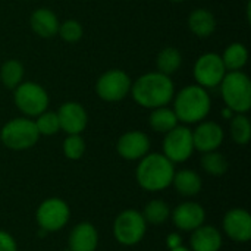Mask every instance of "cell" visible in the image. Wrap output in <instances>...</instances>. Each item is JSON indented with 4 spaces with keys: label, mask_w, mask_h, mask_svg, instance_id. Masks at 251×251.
Instances as JSON below:
<instances>
[{
    "label": "cell",
    "mask_w": 251,
    "mask_h": 251,
    "mask_svg": "<svg viewBox=\"0 0 251 251\" xmlns=\"http://www.w3.org/2000/svg\"><path fill=\"white\" fill-rule=\"evenodd\" d=\"M129 94L138 106L153 110L168 106L172 101L175 96V85L169 75L154 71L138 76L132 82Z\"/></svg>",
    "instance_id": "6da1fadb"
},
{
    "label": "cell",
    "mask_w": 251,
    "mask_h": 251,
    "mask_svg": "<svg viewBox=\"0 0 251 251\" xmlns=\"http://www.w3.org/2000/svg\"><path fill=\"white\" fill-rule=\"evenodd\" d=\"M175 163L163 153H147L138 160L135 178L138 185L146 191H163L172 185Z\"/></svg>",
    "instance_id": "7a4b0ae2"
},
{
    "label": "cell",
    "mask_w": 251,
    "mask_h": 251,
    "mask_svg": "<svg viewBox=\"0 0 251 251\" xmlns=\"http://www.w3.org/2000/svg\"><path fill=\"white\" fill-rule=\"evenodd\" d=\"M174 112L182 124H199L207 118L212 109V99L206 88L194 84L187 85L174 96Z\"/></svg>",
    "instance_id": "3957f363"
},
{
    "label": "cell",
    "mask_w": 251,
    "mask_h": 251,
    "mask_svg": "<svg viewBox=\"0 0 251 251\" xmlns=\"http://www.w3.org/2000/svg\"><path fill=\"white\" fill-rule=\"evenodd\" d=\"M226 107L234 113H247L251 109V81L243 71H229L219 84Z\"/></svg>",
    "instance_id": "277c9868"
},
{
    "label": "cell",
    "mask_w": 251,
    "mask_h": 251,
    "mask_svg": "<svg viewBox=\"0 0 251 251\" xmlns=\"http://www.w3.org/2000/svg\"><path fill=\"white\" fill-rule=\"evenodd\" d=\"M40 140L35 122L29 118H15L0 129L1 144L13 151H24L34 147Z\"/></svg>",
    "instance_id": "5b68a950"
},
{
    "label": "cell",
    "mask_w": 251,
    "mask_h": 251,
    "mask_svg": "<svg viewBox=\"0 0 251 251\" xmlns=\"http://www.w3.org/2000/svg\"><path fill=\"white\" fill-rule=\"evenodd\" d=\"M15 106L26 118H37L49 107V94L47 91L34 81H22L13 90Z\"/></svg>",
    "instance_id": "8992f818"
},
{
    "label": "cell",
    "mask_w": 251,
    "mask_h": 251,
    "mask_svg": "<svg viewBox=\"0 0 251 251\" xmlns=\"http://www.w3.org/2000/svg\"><path fill=\"white\" fill-rule=\"evenodd\" d=\"M146 232H147V224L141 212L134 209H126L121 212L113 222L115 240L125 247H132L141 243Z\"/></svg>",
    "instance_id": "52a82bcc"
},
{
    "label": "cell",
    "mask_w": 251,
    "mask_h": 251,
    "mask_svg": "<svg viewBox=\"0 0 251 251\" xmlns=\"http://www.w3.org/2000/svg\"><path fill=\"white\" fill-rule=\"evenodd\" d=\"M71 219V209L68 203L59 197L44 200L35 212V221L44 232H59Z\"/></svg>",
    "instance_id": "ba28073f"
},
{
    "label": "cell",
    "mask_w": 251,
    "mask_h": 251,
    "mask_svg": "<svg viewBox=\"0 0 251 251\" xmlns=\"http://www.w3.org/2000/svg\"><path fill=\"white\" fill-rule=\"evenodd\" d=\"M132 79L122 69H109L96 82V94L107 103L124 100L131 93Z\"/></svg>",
    "instance_id": "9c48e42d"
},
{
    "label": "cell",
    "mask_w": 251,
    "mask_h": 251,
    "mask_svg": "<svg viewBox=\"0 0 251 251\" xmlns=\"http://www.w3.org/2000/svg\"><path fill=\"white\" fill-rule=\"evenodd\" d=\"M163 154L172 163H184L194 153L193 129L185 125H176L174 129L165 134L163 138Z\"/></svg>",
    "instance_id": "30bf717a"
},
{
    "label": "cell",
    "mask_w": 251,
    "mask_h": 251,
    "mask_svg": "<svg viewBox=\"0 0 251 251\" xmlns=\"http://www.w3.org/2000/svg\"><path fill=\"white\" fill-rule=\"evenodd\" d=\"M226 72L228 71L222 62L221 54L213 53V51L199 56V59L194 63V69H193L194 79H196L197 85H200L206 90L219 87V84L222 82Z\"/></svg>",
    "instance_id": "8fae6325"
},
{
    "label": "cell",
    "mask_w": 251,
    "mask_h": 251,
    "mask_svg": "<svg viewBox=\"0 0 251 251\" xmlns=\"http://www.w3.org/2000/svg\"><path fill=\"white\" fill-rule=\"evenodd\" d=\"M150 138L143 131H128L122 134L116 143L118 154L128 162L140 160L150 151Z\"/></svg>",
    "instance_id": "7c38bea8"
},
{
    "label": "cell",
    "mask_w": 251,
    "mask_h": 251,
    "mask_svg": "<svg viewBox=\"0 0 251 251\" xmlns=\"http://www.w3.org/2000/svg\"><path fill=\"white\" fill-rule=\"evenodd\" d=\"M60 124V131L68 135L82 134L88 125V113L85 107L78 101H66L56 112Z\"/></svg>",
    "instance_id": "4fadbf2b"
},
{
    "label": "cell",
    "mask_w": 251,
    "mask_h": 251,
    "mask_svg": "<svg viewBox=\"0 0 251 251\" xmlns=\"http://www.w3.org/2000/svg\"><path fill=\"white\" fill-rule=\"evenodd\" d=\"M224 232L235 243L246 244L251 240V216L246 209H231L222 221Z\"/></svg>",
    "instance_id": "5bb4252c"
},
{
    "label": "cell",
    "mask_w": 251,
    "mask_h": 251,
    "mask_svg": "<svg viewBox=\"0 0 251 251\" xmlns=\"http://www.w3.org/2000/svg\"><path fill=\"white\" fill-rule=\"evenodd\" d=\"M225 138L224 128L213 121H201L193 131L194 150L200 153H209L218 150Z\"/></svg>",
    "instance_id": "9a60e30c"
},
{
    "label": "cell",
    "mask_w": 251,
    "mask_h": 251,
    "mask_svg": "<svg viewBox=\"0 0 251 251\" xmlns=\"http://www.w3.org/2000/svg\"><path fill=\"white\" fill-rule=\"evenodd\" d=\"M174 225L184 232H193L199 226L204 225L206 210L196 201H185L178 204L171 213Z\"/></svg>",
    "instance_id": "2e32d148"
},
{
    "label": "cell",
    "mask_w": 251,
    "mask_h": 251,
    "mask_svg": "<svg viewBox=\"0 0 251 251\" xmlns=\"http://www.w3.org/2000/svg\"><path fill=\"white\" fill-rule=\"evenodd\" d=\"M69 251H96L99 247V232L90 222H81L74 226L68 238Z\"/></svg>",
    "instance_id": "e0dca14e"
},
{
    "label": "cell",
    "mask_w": 251,
    "mask_h": 251,
    "mask_svg": "<svg viewBox=\"0 0 251 251\" xmlns=\"http://www.w3.org/2000/svg\"><path fill=\"white\" fill-rule=\"evenodd\" d=\"M29 26L38 37L51 38L59 32L60 21L51 9L38 7L29 16Z\"/></svg>",
    "instance_id": "ac0fdd59"
},
{
    "label": "cell",
    "mask_w": 251,
    "mask_h": 251,
    "mask_svg": "<svg viewBox=\"0 0 251 251\" xmlns=\"http://www.w3.org/2000/svg\"><path fill=\"white\" fill-rule=\"evenodd\" d=\"M222 234L212 225H201L191 232V251H219L222 249Z\"/></svg>",
    "instance_id": "d6986e66"
},
{
    "label": "cell",
    "mask_w": 251,
    "mask_h": 251,
    "mask_svg": "<svg viewBox=\"0 0 251 251\" xmlns=\"http://www.w3.org/2000/svg\"><path fill=\"white\" fill-rule=\"evenodd\" d=\"M188 28L199 38H209L216 29V18L215 15L204 7H199L193 10L188 16Z\"/></svg>",
    "instance_id": "ffe728a7"
},
{
    "label": "cell",
    "mask_w": 251,
    "mask_h": 251,
    "mask_svg": "<svg viewBox=\"0 0 251 251\" xmlns=\"http://www.w3.org/2000/svg\"><path fill=\"white\" fill-rule=\"evenodd\" d=\"M172 185L178 191V194L184 197H196L201 188H203V181L201 176L191 169H182V171H175Z\"/></svg>",
    "instance_id": "44dd1931"
},
{
    "label": "cell",
    "mask_w": 251,
    "mask_h": 251,
    "mask_svg": "<svg viewBox=\"0 0 251 251\" xmlns=\"http://www.w3.org/2000/svg\"><path fill=\"white\" fill-rule=\"evenodd\" d=\"M150 128L156 132L166 134L171 129H174L176 125H179V121L174 112V109H169L168 106H162L157 109H153L149 116Z\"/></svg>",
    "instance_id": "7402d4cb"
},
{
    "label": "cell",
    "mask_w": 251,
    "mask_h": 251,
    "mask_svg": "<svg viewBox=\"0 0 251 251\" xmlns=\"http://www.w3.org/2000/svg\"><path fill=\"white\" fill-rule=\"evenodd\" d=\"M226 71H241L249 62V50L243 43L229 44L224 54H221Z\"/></svg>",
    "instance_id": "603a6c76"
},
{
    "label": "cell",
    "mask_w": 251,
    "mask_h": 251,
    "mask_svg": "<svg viewBox=\"0 0 251 251\" xmlns=\"http://www.w3.org/2000/svg\"><path fill=\"white\" fill-rule=\"evenodd\" d=\"M24 76H25V68L19 60L9 59V60L1 63V66H0V82L6 88L15 90L24 81Z\"/></svg>",
    "instance_id": "cb8c5ba5"
},
{
    "label": "cell",
    "mask_w": 251,
    "mask_h": 251,
    "mask_svg": "<svg viewBox=\"0 0 251 251\" xmlns=\"http://www.w3.org/2000/svg\"><path fill=\"white\" fill-rule=\"evenodd\" d=\"M156 65H157L159 72L171 76L181 68L182 54L176 47H165L159 51L156 57Z\"/></svg>",
    "instance_id": "d4e9b609"
},
{
    "label": "cell",
    "mask_w": 251,
    "mask_h": 251,
    "mask_svg": "<svg viewBox=\"0 0 251 251\" xmlns=\"http://www.w3.org/2000/svg\"><path fill=\"white\" fill-rule=\"evenodd\" d=\"M141 215H143L146 224L162 225L171 218V209L166 201H163L160 199H154L144 206Z\"/></svg>",
    "instance_id": "484cf974"
},
{
    "label": "cell",
    "mask_w": 251,
    "mask_h": 251,
    "mask_svg": "<svg viewBox=\"0 0 251 251\" xmlns=\"http://www.w3.org/2000/svg\"><path fill=\"white\" fill-rule=\"evenodd\" d=\"M229 131L235 144L238 146L249 144L251 138V122L249 116L246 113H235L231 118Z\"/></svg>",
    "instance_id": "4316f807"
},
{
    "label": "cell",
    "mask_w": 251,
    "mask_h": 251,
    "mask_svg": "<svg viewBox=\"0 0 251 251\" xmlns=\"http://www.w3.org/2000/svg\"><path fill=\"white\" fill-rule=\"evenodd\" d=\"M200 165H201L203 171L212 176H222L228 172V168H229L226 157L222 153H219L218 150L203 153Z\"/></svg>",
    "instance_id": "83f0119b"
},
{
    "label": "cell",
    "mask_w": 251,
    "mask_h": 251,
    "mask_svg": "<svg viewBox=\"0 0 251 251\" xmlns=\"http://www.w3.org/2000/svg\"><path fill=\"white\" fill-rule=\"evenodd\" d=\"M34 122H35V126H37V131L40 135L50 137L60 131V124H59V118H57L56 112L46 110L41 115H38Z\"/></svg>",
    "instance_id": "f1b7e54d"
},
{
    "label": "cell",
    "mask_w": 251,
    "mask_h": 251,
    "mask_svg": "<svg viewBox=\"0 0 251 251\" xmlns=\"http://www.w3.org/2000/svg\"><path fill=\"white\" fill-rule=\"evenodd\" d=\"M63 154L69 159V160H79L84 154H85V141L81 137V134H75V135H68L63 141Z\"/></svg>",
    "instance_id": "f546056e"
},
{
    "label": "cell",
    "mask_w": 251,
    "mask_h": 251,
    "mask_svg": "<svg viewBox=\"0 0 251 251\" xmlns=\"http://www.w3.org/2000/svg\"><path fill=\"white\" fill-rule=\"evenodd\" d=\"M57 35H60V38L63 41H66V43H76V41H79L82 38L84 28L78 21L66 19V21H63L60 24Z\"/></svg>",
    "instance_id": "4dcf8cb0"
},
{
    "label": "cell",
    "mask_w": 251,
    "mask_h": 251,
    "mask_svg": "<svg viewBox=\"0 0 251 251\" xmlns=\"http://www.w3.org/2000/svg\"><path fill=\"white\" fill-rule=\"evenodd\" d=\"M0 251H18L15 238L3 229H0Z\"/></svg>",
    "instance_id": "1f68e13d"
},
{
    "label": "cell",
    "mask_w": 251,
    "mask_h": 251,
    "mask_svg": "<svg viewBox=\"0 0 251 251\" xmlns=\"http://www.w3.org/2000/svg\"><path fill=\"white\" fill-rule=\"evenodd\" d=\"M182 246V238L178 232H172L166 237V247L169 250H174L176 247H181Z\"/></svg>",
    "instance_id": "d6a6232c"
},
{
    "label": "cell",
    "mask_w": 251,
    "mask_h": 251,
    "mask_svg": "<svg viewBox=\"0 0 251 251\" xmlns=\"http://www.w3.org/2000/svg\"><path fill=\"white\" fill-rule=\"evenodd\" d=\"M234 115H235V113H234V112H232V110H231L229 107H226V106H225V109L222 110V116H224L225 119H231V118H232Z\"/></svg>",
    "instance_id": "836d02e7"
},
{
    "label": "cell",
    "mask_w": 251,
    "mask_h": 251,
    "mask_svg": "<svg viewBox=\"0 0 251 251\" xmlns=\"http://www.w3.org/2000/svg\"><path fill=\"white\" fill-rule=\"evenodd\" d=\"M169 251H191L190 249H187V247H184V246H181V247H176V249H174V250H169Z\"/></svg>",
    "instance_id": "e575fe53"
},
{
    "label": "cell",
    "mask_w": 251,
    "mask_h": 251,
    "mask_svg": "<svg viewBox=\"0 0 251 251\" xmlns=\"http://www.w3.org/2000/svg\"><path fill=\"white\" fill-rule=\"evenodd\" d=\"M169 1H172V3H181V1H185V0H169Z\"/></svg>",
    "instance_id": "d590c367"
}]
</instances>
